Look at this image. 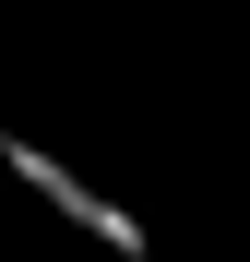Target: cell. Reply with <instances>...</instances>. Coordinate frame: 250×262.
I'll list each match as a JSON object with an SVG mask.
<instances>
[{"label":"cell","mask_w":250,"mask_h":262,"mask_svg":"<svg viewBox=\"0 0 250 262\" xmlns=\"http://www.w3.org/2000/svg\"><path fill=\"white\" fill-rule=\"evenodd\" d=\"M0 167H12V179H24L36 203H48L60 227H83L96 250H119V262H155V238H143V214H131V203H107L96 179H83V167H60L48 143H36V131H0Z\"/></svg>","instance_id":"obj_1"}]
</instances>
